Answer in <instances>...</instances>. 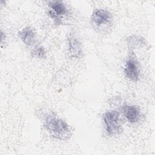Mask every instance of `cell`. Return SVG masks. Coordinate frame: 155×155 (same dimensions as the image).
Masks as SVG:
<instances>
[{"mask_svg": "<svg viewBox=\"0 0 155 155\" xmlns=\"http://www.w3.org/2000/svg\"><path fill=\"white\" fill-rule=\"evenodd\" d=\"M45 127L56 139L66 140L71 136L68 124L62 119L53 115H48L45 119Z\"/></svg>", "mask_w": 155, "mask_h": 155, "instance_id": "obj_1", "label": "cell"}, {"mask_svg": "<svg viewBox=\"0 0 155 155\" xmlns=\"http://www.w3.org/2000/svg\"><path fill=\"white\" fill-rule=\"evenodd\" d=\"M110 13L104 9H96L91 16V22L96 29H107L111 24Z\"/></svg>", "mask_w": 155, "mask_h": 155, "instance_id": "obj_2", "label": "cell"}, {"mask_svg": "<svg viewBox=\"0 0 155 155\" xmlns=\"http://www.w3.org/2000/svg\"><path fill=\"white\" fill-rule=\"evenodd\" d=\"M106 131L109 135L118 134L121 130L119 113L114 110L108 111L103 116Z\"/></svg>", "mask_w": 155, "mask_h": 155, "instance_id": "obj_3", "label": "cell"}, {"mask_svg": "<svg viewBox=\"0 0 155 155\" xmlns=\"http://www.w3.org/2000/svg\"><path fill=\"white\" fill-rule=\"evenodd\" d=\"M125 76L133 81H137L139 76V67L137 61L131 56L126 62L124 68Z\"/></svg>", "mask_w": 155, "mask_h": 155, "instance_id": "obj_4", "label": "cell"}, {"mask_svg": "<svg viewBox=\"0 0 155 155\" xmlns=\"http://www.w3.org/2000/svg\"><path fill=\"white\" fill-rule=\"evenodd\" d=\"M68 48L70 55L73 58H79L82 54L81 44L78 39L72 35H70L68 38Z\"/></svg>", "mask_w": 155, "mask_h": 155, "instance_id": "obj_5", "label": "cell"}, {"mask_svg": "<svg viewBox=\"0 0 155 155\" xmlns=\"http://www.w3.org/2000/svg\"><path fill=\"white\" fill-rule=\"evenodd\" d=\"M123 112L125 117L130 123H134L139 120L140 113L139 108L136 105H125L124 107Z\"/></svg>", "mask_w": 155, "mask_h": 155, "instance_id": "obj_6", "label": "cell"}, {"mask_svg": "<svg viewBox=\"0 0 155 155\" xmlns=\"http://www.w3.org/2000/svg\"><path fill=\"white\" fill-rule=\"evenodd\" d=\"M19 36L25 44L30 45L35 42L36 35L31 28L25 27L19 32Z\"/></svg>", "mask_w": 155, "mask_h": 155, "instance_id": "obj_7", "label": "cell"}, {"mask_svg": "<svg viewBox=\"0 0 155 155\" xmlns=\"http://www.w3.org/2000/svg\"><path fill=\"white\" fill-rule=\"evenodd\" d=\"M49 6L54 12H50V14L54 19H57L58 16H62L66 13L65 6L61 1H51L49 2Z\"/></svg>", "mask_w": 155, "mask_h": 155, "instance_id": "obj_8", "label": "cell"}, {"mask_svg": "<svg viewBox=\"0 0 155 155\" xmlns=\"http://www.w3.org/2000/svg\"><path fill=\"white\" fill-rule=\"evenodd\" d=\"M128 46L130 48H137L145 44V40L140 36H130L127 39Z\"/></svg>", "mask_w": 155, "mask_h": 155, "instance_id": "obj_9", "label": "cell"}, {"mask_svg": "<svg viewBox=\"0 0 155 155\" xmlns=\"http://www.w3.org/2000/svg\"><path fill=\"white\" fill-rule=\"evenodd\" d=\"M33 53H34V54L36 56L39 58H45V54H46L44 48L42 46H39V45L35 47V48L33 49Z\"/></svg>", "mask_w": 155, "mask_h": 155, "instance_id": "obj_10", "label": "cell"}]
</instances>
